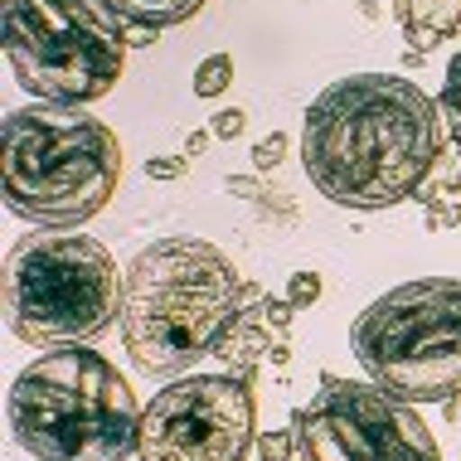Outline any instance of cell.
<instances>
[{
  "instance_id": "1",
  "label": "cell",
  "mask_w": 461,
  "mask_h": 461,
  "mask_svg": "<svg viewBox=\"0 0 461 461\" xmlns=\"http://www.w3.org/2000/svg\"><path fill=\"white\" fill-rule=\"evenodd\" d=\"M447 151L442 107L413 78L355 73L306 107L302 166L340 209H393L422 194Z\"/></svg>"
},
{
  "instance_id": "2",
  "label": "cell",
  "mask_w": 461,
  "mask_h": 461,
  "mask_svg": "<svg viewBox=\"0 0 461 461\" xmlns=\"http://www.w3.org/2000/svg\"><path fill=\"white\" fill-rule=\"evenodd\" d=\"M243 277L204 239H160L122 272V345L151 379H185L243 306Z\"/></svg>"
},
{
  "instance_id": "3",
  "label": "cell",
  "mask_w": 461,
  "mask_h": 461,
  "mask_svg": "<svg viewBox=\"0 0 461 461\" xmlns=\"http://www.w3.org/2000/svg\"><path fill=\"white\" fill-rule=\"evenodd\" d=\"M0 185L15 219L49 233H73L117 194L122 141L83 107H15L0 122Z\"/></svg>"
},
{
  "instance_id": "4",
  "label": "cell",
  "mask_w": 461,
  "mask_h": 461,
  "mask_svg": "<svg viewBox=\"0 0 461 461\" xmlns=\"http://www.w3.org/2000/svg\"><path fill=\"white\" fill-rule=\"evenodd\" d=\"M5 422L34 461H127L141 432V403L107 355L64 345L15 374Z\"/></svg>"
},
{
  "instance_id": "5",
  "label": "cell",
  "mask_w": 461,
  "mask_h": 461,
  "mask_svg": "<svg viewBox=\"0 0 461 461\" xmlns=\"http://www.w3.org/2000/svg\"><path fill=\"white\" fill-rule=\"evenodd\" d=\"M355 359L398 403H452L461 398V282L418 277L355 316Z\"/></svg>"
},
{
  "instance_id": "6",
  "label": "cell",
  "mask_w": 461,
  "mask_h": 461,
  "mask_svg": "<svg viewBox=\"0 0 461 461\" xmlns=\"http://www.w3.org/2000/svg\"><path fill=\"white\" fill-rule=\"evenodd\" d=\"M122 321V267L83 233H30L5 258V326L24 345H83Z\"/></svg>"
},
{
  "instance_id": "7",
  "label": "cell",
  "mask_w": 461,
  "mask_h": 461,
  "mask_svg": "<svg viewBox=\"0 0 461 461\" xmlns=\"http://www.w3.org/2000/svg\"><path fill=\"white\" fill-rule=\"evenodd\" d=\"M131 30L107 0H10L5 64L24 93L59 107L107 97L127 64Z\"/></svg>"
},
{
  "instance_id": "8",
  "label": "cell",
  "mask_w": 461,
  "mask_h": 461,
  "mask_svg": "<svg viewBox=\"0 0 461 461\" xmlns=\"http://www.w3.org/2000/svg\"><path fill=\"white\" fill-rule=\"evenodd\" d=\"M296 461H442L438 438L413 403H398L374 379L321 374V389L292 413Z\"/></svg>"
},
{
  "instance_id": "9",
  "label": "cell",
  "mask_w": 461,
  "mask_h": 461,
  "mask_svg": "<svg viewBox=\"0 0 461 461\" xmlns=\"http://www.w3.org/2000/svg\"><path fill=\"white\" fill-rule=\"evenodd\" d=\"M258 447V389L239 374H185L141 408V461H243Z\"/></svg>"
},
{
  "instance_id": "10",
  "label": "cell",
  "mask_w": 461,
  "mask_h": 461,
  "mask_svg": "<svg viewBox=\"0 0 461 461\" xmlns=\"http://www.w3.org/2000/svg\"><path fill=\"white\" fill-rule=\"evenodd\" d=\"M292 316L296 306L286 296L263 292V282L243 286V306L233 311V321L223 326L214 359L223 365V374H239V379L258 384V374L267 365L282 369L292 359Z\"/></svg>"
},
{
  "instance_id": "11",
  "label": "cell",
  "mask_w": 461,
  "mask_h": 461,
  "mask_svg": "<svg viewBox=\"0 0 461 461\" xmlns=\"http://www.w3.org/2000/svg\"><path fill=\"white\" fill-rule=\"evenodd\" d=\"M393 15L408 40V64L428 59L442 40L461 34V0H393Z\"/></svg>"
},
{
  "instance_id": "12",
  "label": "cell",
  "mask_w": 461,
  "mask_h": 461,
  "mask_svg": "<svg viewBox=\"0 0 461 461\" xmlns=\"http://www.w3.org/2000/svg\"><path fill=\"white\" fill-rule=\"evenodd\" d=\"M456 194H461V146L447 141L438 170L428 176V185H422V194H418V204L428 209V229L432 233H447V229L461 223V199Z\"/></svg>"
},
{
  "instance_id": "13",
  "label": "cell",
  "mask_w": 461,
  "mask_h": 461,
  "mask_svg": "<svg viewBox=\"0 0 461 461\" xmlns=\"http://www.w3.org/2000/svg\"><path fill=\"white\" fill-rule=\"evenodd\" d=\"M112 10H117L122 20H127V30L136 34H160V30H176V24L194 20L199 10L209 5V0H107Z\"/></svg>"
},
{
  "instance_id": "14",
  "label": "cell",
  "mask_w": 461,
  "mask_h": 461,
  "mask_svg": "<svg viewBox=\"0 0 461 461\" xmlns=\"http://www.w3.org/2000/svg\"><path fill=\"white\" fill-rule=\"evenodd\" d=\"M229 83H233V54H209L194 68V97H219L229 93Z\"/></svg>"
},
{
  "instance_id": "15",
  "label": "cell",
  "mask_w": 461,
  "mask_h": 461,
  "mask_svg": "<svg viewBox=\"0 0 461 461\" xmlns=\"http://www.w3.org/2000/svg\"><path fill=\"white\" fill-rule=\"evenodd\" d=\"M438 107H442V122H447V136L461 146V54L447 64V83H442V97H438Z\"/></svg>"
},
{
  "instance_id": "16",
  "label": "cell",
  "mask_w": 461,
  "mask_h": 461,
  "mask_svg": "<svg viewBox=\"0 0 461 461\" xmlns=\"http://www.w3.org/2000/svg\"><path fill=\"white\" fill-rule=\"evenodd\" d=\"M282 296H286V302H292L296 311H311V306L321 302V277H316V272H292Z\"/></svg>"
},
{
  "instance_id": "17",
  "label": "cell",
  "mask_w": 461,
  "mask_h": 461,
  "mask_svg": "<svg viewBox=\"0 0 461 461\" xmlns=\"http://www.w3.org/2000/svg\"><path fill=\"white\" fill-rule=\"evenodd\" d=\"M258 461H296V432L292 428L263 432L258 438Z\"/></svg>"
},
{
  "instance_id": "18",
  "label": "cell",
  "mask_w": 461,
  "mask_h": 461,
  "mask_svg": "<svg viewBox=\"0 0 461 461\" xmlns=\"http://www.w3.org/2000/svg\"><path fill=\"white\" fill-rule=\"evenodd\" d=\"M286 151H292V136H286V131H272V136H263V141L253 146V166H258V170H277L282 160H286Z\"/></svg>"
},
{
  "instance_id": "19",
  "label": "cell",
  "mask_w": 461,
  "mask_h": 461,
  "mask_svg": "<svg viewBox=\"0 0 461 461\" xmlns=\"http://www.w3.org/2000/svg\"><path fill=\"white\" fill-rule=\"evenodd\" d=\"M243 127H248V112L243 107H219L214 117H209V136H214V141H239Z\"/></svg>"
},
{
  "instance_id": "20",
  "label": "cell",
  "mask_w": 461,
  "mask_h": 461,
  "mask_svg": "<svg viewBox=\"0 0 461 461\" xmlns=\"http://www.w3.org/2000/svg\"><path fill=\"white\" fill-rule=\"evenodd\" d=\"M190 170V156H151L146 160V176L151 180H180Z\"/></svg>"
},
{
  "instance_id": "21",
  "label": "cell",
  "mask_w": 461,
  "mask_h": 461,
  "mask_svg": "<svg viewBox=\"0 0 461 461\" xmlns=\"http://www.w3.org/2000/svg\"><path fill=\"white\" fill-rule=\"evenodd\" d=\"M209 141H214V136H209V127H204V131H194V136H185V151H180V156H199Z\"/></svg>"
},
{
  "instance_id": "22",
  "label": "cell",
  "mask_w": 461,
  "mask_h": 461,
  "mask_svg": "<svg viewBox=\"0 0 461 461\" xmlns=\"http://www.w3.org/2000/svg\"><path fill=\"white\" fill-rule=\"evenodd\" d=\"M447 408V422H461V398H452V403H442Z\"/></svg>"
}]
</instances>
